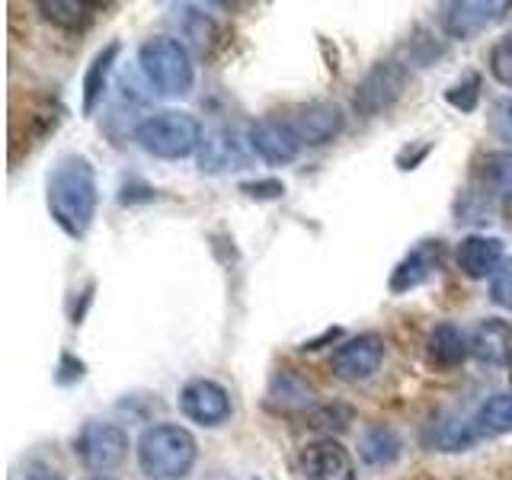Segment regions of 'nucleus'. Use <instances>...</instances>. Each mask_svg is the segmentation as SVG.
Here are the masks:
<instances>
[{"mask_svg": "<svg viewBox=\"0 0 512 480\" xmlns=\"http://www.w3.org/2000/svg\"><path fill=\"white\" fill-rule=\"evenodd\" d=\"M352 420H356V413H352V407H346V404H317L314 410H308V426L314 432H320L324 439H333V436H340V432H346L352 426Z\"/></svg>", "mask_w": 512, "mask_h": 480, "instance_id": "23", "label": "nucleus"}, {"mask_svg": "<svg viewBox=\"0 0 512 480\" xmlns=\"http://www.w3.org/2000/svg\"><path fill=\"white\" fill-rule=\"evenodd\" d=\"M384 362V340L378 333H359L340 343L330 356V368L340 381H368Z\"/></svg>", "mask_w": 512, "mask_h": 480, "instance_id": "9", "label": "nucleus"}, {"mask_svg": "<svg viewBox=\"0 0 512 480\" xmlns=\"http://www.w3.org/2000/svg\"><path fill=\"white\" fill-rule=\"evenodd\" d=\"M471 336V356L487 365H512V324L503 317L477 320Z\"/></svg>", "mask_w": 512, "mask_h": 480, "instance_id": "13", "label": "nucleus"}, {"mask_svg": "<svg viewBox=\"0 0 512 480\" xmlns=\"http://www.w3.org/2000/svg\"><path fill=\"white\" fill-rule=\"evenodd\" d=\"M487 68H490L496 84H503V87L512 90V32H503V36L490 45Z\"/></svg>", "mask_w": 512, "mask_h": 480, "instance_id": "26", "label": "nucleus"}, {"mask_svg": "<svg viewBox=\"0 0 512 480\" xmlns=\"http://www.w3.org/2000/svg\"><path fill=\"white\" fill-rule=\"evenodd\" d=\"M480 87H484V77H480L477 71L464 74L461 80H455V84L445 90V103L461 109V112H474L480 103Z\"/></svg>", "mask_w": 512, "mask_h": 480, "instance_id": "25", "label": "nucleus"}, {"mask_svg": "<svg viewBox=\"0 0 512 480\" xmlns=\"http://www.w3.org/2000/svg\"><path fill=\"white\" fill-rule=\"evenodd\" d=\"M240 192L250 199H279L285 186L279 180H253V183H240Z\"/></svg>", "mask_w": 512, "mask_h": 480, "instance_id": "29", "label": "nucleus"}, {"mask_svg": "<svg viewBox=\"0 0 512 480\" xmlns=\"http://www.w3.org/2000/svg\"><path fill=\"white\" fill-rule=\"evenodd\" d=\"M487 125H490V132L512 144V96H500V100H493L490 112H487Z\"/></svg>", "mask_w": 512, "mask_h": 480, "instance_id": "27", "label": "nucleus"}, {"mask_svg": "<svg viewBox=\"0 0 512 480\" xmlns=\"http://www.w3.org/2000/svg\"><path fill=\"white\" fill-rule=\"evenodd\" d=\"M311 400H314L311 388L292 372H276V378L269 384V404H279L282 410L311 407Z\"/></svg>", "mask_w": 512, "mask_h": 480, "instance_id": "21", "label": "nucleus"}, {"mask_svg": "<svg viewBox=\"0 0 512 480\" xmlns=\"http://www.w3.org/2000/svg\"><path fill=\"white\" fill-rule=\"evenodd\" d=\"M512 4L506 0H452L439 7V26L448 39L471 42L493 23H500Z\"/></svg>", "mask_w": 512, "mask_h": 480, "instance_id": "7", "label": "nucleus"}, {"mask_svg": "<svg viewBox=\"0 0 512 480\" xmlns=\"http://www.w3.org/2000/svg\"><path fill=\"white\" fill-rule=\"evenodd\" d=\"M180 410L189 423L215 429L231 420V394L212 378H192L180 391Z\"/></svg>", "mask_w": 512, "mask_h": 480, "instance_id": "8", "label": "nucleus"}, {"mask_svg": "<svg viewBox=\"0 0 512 480\" xmlns=\"http://www.w3.org/2000/svg\"><path fill=\"white\" fill-rule=\"evenodd\" d=\"M250 148L253 154L266 160L269 167H285L292 164L301 151V138L295 132V125L282 116H263L250 125Z\"/></svg>", "mask_w": 512, "mask_h": 480, "instance_id": "10", "label": "nucleus"}, {"mask_svg": "<svg viewBox=\"0 0 512 480\" xmlns=\"http://www.w3.org/2000/svg\"><path fill=\"white\" fill-rule=\"evenodd\" d=\"M474 432L484 436H506L512 432V394H493L474 413Z\"/></svg>", "mask_w": 512, "mask_h": 480, "instance_id": "19", "label": "nucleus"}, {"mask_svg": "<svg viewBox=\"0 0 512 480\" xmlns=\"http://www.w3.org/2000/svg\"><path fill=\"white\" fill-rule=\"evenodd\" d=\"M292 125H295L301 144H308V148H320V144H330V141H336V138L343 135L346 112H343V106L320 100V103L301 106L295 112Z\"/></svg>", "mask_w": 512, "mask_h": 480, "instance_id": "12", "label": "nucleus"}, {"mask_svg": "<svg viewBox=\"0 0 512 480\" xmlns=\"http://www.w3.org/2000/svg\"><path fill=\"white\" fill-rule=\"evenodd\" d=\"M480 183L493 199L512 202V151H493L480 164Z\"/></svg>", "mask_w": 512, "mask_h": 480, "instance_id": "20", "label": "nucleus"}, {"mask_svg": "<svg viewBox=\"0 0 512 480\" xmlns=\"http://www.w3.org/2000/svg\"><path fill=\"white\" fill-rule=\"evenodd\" d=\"M439 266V244L436 247H416L410 250L404 260L397 263V269L391 272V292L400 295V292H410V288L423 285L432 272Z\"/></svg>", "mask_w": 512, "mask_h": 480, "instance_id": "15", "label": "nucleus"}, {"mask_svg": "<svg viewBox=\"0 0 512 480\" xmlns=\"http://www.w3.org/2000/svg\"><path fill=\"white\" fill-rule=\"evenodd\" d=\"M135 141L157 160H183L202 148V122L183 109H160L138 122Z\"/></svg>", "mask_w": 512, "mask_h": 480, "instance_id": "4", "label": "nucleus"}, {"mask_svg": "<svg viewBox=\"0 0 512 480\" xmlns=\"http://www.w3.org/2000/svg\"><path fill=\"white\" fill-rule=\"evenodd\" d=\"M304 480H356V461L336 439H317L301 448Z\"/></svg>", "mask_w": 512, "mask_h": 480, "instance_id": "11", "label": "nucleus"}, {"mask_svg": "<svg viewBox=\"0 0 512 480\" xmlns=\"http://www.w3.org/2000/svg\"><path fill=\"white\" fill-rule=\"evenodd\" d=\"M74 455L90 471H112L128 455V432L119 423L90 420L74 439Z\"/></svg>", "mask_w": 512, "mask_h": 480, "instance_id": "6", "label": "nucleus"}, {"mask_svg": "<svg viewBox=\"0 0 512 480\" xmlns=\"http://www.w3.org/2000/svg\"><path fill=\"white\" fill-rule=\"evenodd\" d=\"M458 269L464 272L468 279H490L496 269L503 266V240L500 237H490V234H468L458 244Z\"/></svg>", "mask_w": 512, "mask_h": 480, "instance_id": "14", "label": "nucleus"}, {"mask_svg": "<svg viewBox=\"0 0 512 480\" xmlns=\"http://www.w3.org/2000/svg\"><path fill=\"white\" fill-rule=\"evenodd\" d=\"M45 202L48 212H52L55 224L68 234V237H84L93 224L96 215V202H100V192H96V173L90 167L87 157H64L58 160V167L48 176L45 186Z\"/></svg>", "mask_w": 512, "mask_h": 480, "instance_id": "1", "label": "nucleus"}, {"mask_svg": "<svg viewBox=\"0 0 512 480\" xmlns=\"http://www.w3.org/2000/svg\"><path fill=\"white\" fill-rule=\"evenodd\" d=\"M116 58H119V42H109L103 52H96V58L90 61L87 77H84V112H87V116L103 103V93L109 87Z\"/></svg>", "mask_w": 512, "mask_h": 480, "instance_id": "18", "label": "nucleus"}, {"mask_svg": "<svg viewBox=\"0 0 512 480\" xmlns=\"http://www.w3.org/2000/svg\"><path fill=\"white\" fill-rule=\"evenodd\" d=\"M90 480H112V477H90Z\"/></svg>", "mask_w": 512, "mask_h": 480, "instance_id": "31", "label": "nucleus"}, {"mask_svg": "<svg viewBox=\"0 0 512 480\" xmlns=\"http://www.w3.org/2000/svg\"><path fill=\"white\" fill-rule=\"evenodd\" d=\"M426 349L439 365H461L471 356V336L458 324H436L429 330Z\"/></svg>", "mask_w": 512, "mask_h": 480, "instance_id": "17", "label": "nucleus"}, {"mask_svg": "<svg viewBox=\"0 0 512 480\" xmlns=\"http://www.w3.org/2000/svg\"><path fill=\"white\" fill-rule=\"evenodd\" d=\"M196 458L199 442L180 423H154L138 439V464L151 480H183Z\"/></svg>", "mask_w": 512, "mask_h": 480, "instance_id": "2", "label": "nucleus"}, {"mask_svg": "<svg viewBox=\"0 0 512 480\" xmlns=\"http://www.w3.org/2000/svg\"><path fill=\"white\" fill-rule=\"evenodd\" d=\"M237 164H244V157H240V148L234 135L228 132H215L202 141V170H234Z\"/></svg>", "mask_w": 512, "mask_h": 480, "instance_id": "22", "label": "nucleus"}, {"mask_svg": "<svg viewBox=\"0 0 512 480\" xmlns=\"http://www.w3.org/2000/svg\"><path fill=\"white\" fill-rule=\"evenodd\" d=\"M490 301L496 308L512 311V260H503V266L490 276Z\"/></svg>", "mask_w": 512, "mask_h": 480, "instance_id": "28", "label": "nucleus"}, {"mask_svg": "<svg viewBox=\"0 0 512 480\" xmlns=\"http://www.w3.org/2000/svg\"><path fill=\"white\" fill-rule=\"evenodd\" d=\"M36 10L45 16L48 23H55V26H61V29H84L90 20H93V7H87V4H74V0H42V4H36Z\"/></svg>", "mask_w": 512, "mask_h": 480, "instance_id": "24", "label": "nucleus"}, {"mask_svg": "<svg viewBox=\"0 0 512 480\" xmlns=\"http://www.w3.org/2000/svg\"><path fill=\"white\" fill-rule=\"evenodd\" d=\"M400 448H404V442H400L397 429L384 423L368 426L359 439V455L368 468H388V464L400 458Z\"/></svg>", "mask_w": 512, "mask_h": 480, "instance_id": "16", "label": "nucleus"}, {"mask_svg": "<svg viewBox=\"0 0 512 480\" xmlns=\"http://www.w3.org/2000/svg\"><path fill=\"white\" fill-rule=\"evenodd\" d=\"M410 84V68L404 61H375L368 74L359 80L356 96H352V106H356L359 116H378L381 109H388L400 100V93Z\"/></svg>", "mask_w": 512, "mask_h": 480, "instance_id": "5", "label": "nucleus"}, {"mask_svg": "<svg viewBox=\"0 0 512 480\" xmlns=\"http://www.w3.org/2000/svg\"><path fill=\"white\" fill-rule=\"evenodd\" d=\"M32 480H52V477H42V474H39V477H32Z\"/></svg>", "mask_w": 512, "mask_h": 480, "instance_id": "30", "label": "nucleus"}, {"mask_svg": "<svg viewBox=\"0 0 512 480\" xmlns=\"http://www.w3.org/2000/svg\"><path fill=\"white\" fill-rule=\"evenodd\" d=\"M138 64L141 74L148 77L157 96L164 100H180V96L192 93L196 84V68H192L189 48L173 39V36H151L138 48Z\"/></svg>", "mask_w": 512, "mask_h": 480, "instance_id": "3", "label": "nucleus"}]
</instances>
